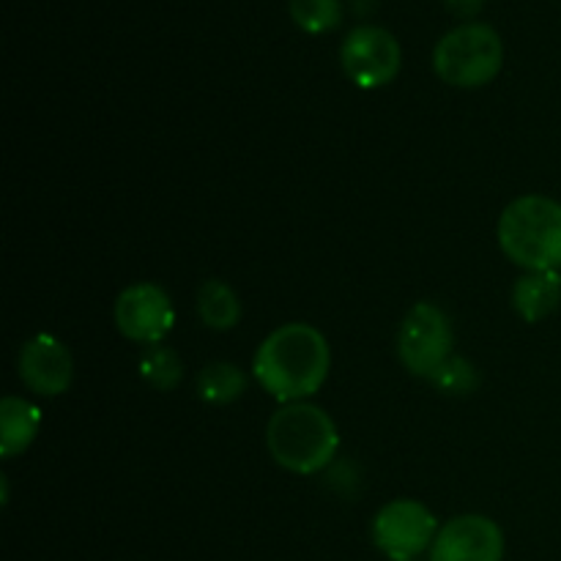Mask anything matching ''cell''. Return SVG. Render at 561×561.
<instances>
[{
	"label": "cell",
	"mask_w": 561,
	"mask_h": 561,
	"mask_svg": "<svg viewBox=\"0 0 561 561\" xmlns=\"http://www.w3.org/2000/svg\"><path fill=\"white\" fill-rule=\"evenodd\" d=\"M504 66V42L488 22H466L433 49V71L453 88H482Z\"/></svg>",
	"instance_id": "4"
},
{
	"label": "cell",
	"mask_w": 561,
	"mask_h": 561,
	"mask_svg": "<svg viewBox=\"0 0 561 561\" xmlns=\"http://www.w3.org/2000/svg\"><path fill=\"white\" fill-rule=\"evenodd\" d=\"M340 64L354 85L376 91V88L389 85L400 75L403 53H400V42L387 27L359 25L343 38Z\"/></svg>",
	"instance_id": "7"
},
{
	"label": "cell",
	"mask_w": 561,
	"mask_h": 561,
	"mask_svg": "<svg viewBox=\"0 0 561 561\" xmlns=\"http://www.w3.org/2000/svg\"><path fill=\"white\" fill-rule=\"evenodd\" d=\"M332 370V348L310 323L277 327L255 351L252 376L279 405L301 403L321 392Z\"/></svg>",
	"instance_id": "1"
},
{
	"label": "cell",
	"mask_w": 561,
	"mask_h": 561,
	"mask_svg": "<svg viewBox=\"0 0 561 561\" xmlns=\"http://www.w3.org/2000/svg\"><path fill=\"white\" fill-rule=\"evenodd\" d=\"M137 370H140L142 381L148 387L159 389V392H170V389H175L184 381V362L175 354V348L164 343L146 345L140 362H137Z\"/></svg>",
	"instance_id": "15"
},
{
	"label": "cell",
	"mask_w": 561,
	"mask_h": 561,
	"mask_svg": "<svg viewBox=\"0 0 561 561\" xmlns=\"http://www.w3.org/2000/svg\"><path fill=\"white\" fill-rule=\"evenodd\" d=\"M266 449L274 463L299 477L321 474L340 449V433L321 405L301 400L285 403L266 425Z\"/></svg>",
	"instance_id": "2"
},
{
	"label": "cell",
	"mask_w": 561,
	"mask_h": 561,
	"mask_svg": "<svg viewBox=\"0 0 561 561\" xmlns=\"http://www.w3.org/2000/svg\"><path fill=\"white\" fill-rule=\"evenodd\" d=\"M118 332L131 343H164L175 327V307L168 290L157 283H135L118 294L113 305Z\"/></svg>",
	"instance_id": "8"
},
{
	"label": "cell",
	"mask_w": 561,
	"mask_h": 561,
	"mask_svg": "<svg viewBox=\"0 0 561 561\" xmlns=\"http://www.w3.org/2000/svg\"><path fill=\"white\" fill-rule=\"evenodd\" d=\"M42 427V409L36 403L16 394H5L0 400V455L5 460L25 453L38 436Z\"/></svg>",
	"instance_id": "11"
},
{
	"label": "cell",
	"mask_w": 561,
	"mask_h": 561,
	"mask_svg": "<svg viewBox=\"0 0 561 561\" xmlns=\"http://www.w3.org/2000/svg\"><path fill=\"white\" fill-rule=\"evenodd\" d=\"M197 316L214 332H230L244 316L239 294L222 279H206L197 288Z\"/></svg>",
	"instance_id": "13"
},
{
	"label": "cell",
	"mask_w": 561,
	"mask_h": 561,
	"mask_svg": "<svg viewBox=\"0 0 561 561\" xmlns=\"http://www.w3.org/2000/svg\"><path fill=\"white\" fill-rule=\"evenodd\" d=\"M444 5L449 9V14L460 16V20H474L482 5H485V0H444Z\"/></svg>",
	"instance_id": "18"
},
{
	"label": "cell",
	"mask_w": 561,
	"mask_h": 561,
	"mask_svg": "<svg viewBox=\"0 0 561 561\" xmlns=\"http://www.w3.org/2000/svg\"><path fill=\"white\" fill-rule=\"evenodd\" d=\"M427 381H431L442 394L458 398V394H471L480 387V373H477V367L471 365L469 359L453 354L431 378H427Z\"/></svg>",
	"instance_id": "17"
},
{
	"label": "cell",
	"mask_w": 561,
	"mask_h": 561,
	"mask_svg": "<svg viewBox=\"0 0 561 561\" xmlns=\"http://www.w3.org/2000/svg\"><path fill=\"white\" fill-rule=\"evenodd\" d=\"M496 239L524 272L561 268V203L548 195H520L502 211Z\"/></svg>",
	"instance_id": "3"
},
{
	"label": "cell",
	"mask_w": 561,
	"mask_h": 561,
	"mask_svg": "<svg viewBox=\"0 0 561 561\" xmlns=\"http://www.w3.org/2000/svg\"><path fill=\"white\" fill-rule=\"evenodd\" d=\"M288 11L307 33H329L343 22V0H290Z\"/></svg>",
	"instance_id": "16"
},
{
	"label": "cell",
	"mask_w": 561,
	"mask_h": 561,
	"mask_svg": "<svg viewBox=\"0 0 561 561\" xmlns=\"http://www.w3.org/2000/svg\"><path fill=\"white\" fill-rule=\"evenodd\" d=\"M247 383H250V378L233 362H208L197 373L195 389L197 398L206 400L208 405H228L247 392Z\"/></svg>",
	"instance_id": "14"
},
{
	"label": "cell",
	"mask_w": 561,
	"mask_h": 561,
	"mask_svg": "<svg viewBox=\"0 0 561 561\" xmlns=\"http://www.w3.org/2000/svg\"><path fill=\"white\" fill-rule=\"evenodd\" d=\"M411 561H416V559H411Z\"/></svg>",
	"instance_id": "19"
},
{
	"label": "cell",
	"mask_w": 561,
	"mask_h": 561,
	"mask_svg": "<svg viewBox=\"0 0 561 561\" xmlns=\"http://www.w3.org/2000/svg\"><path fill=\"white\" fill-rule=\"evenodd\" d=\"M504 531L488 515H458L438 529L431 561H502Z\"/></svg>",
	"instance_id": "10"
},
{
	"label": "cell",
	"mask_w": 561,
	"mask_h": 561,
	"mask_svg": "<svg viewBox=\"0 0 561 561\" xmlns=\"http://www.w3.org/2000/svg\"><path fill=\"white\" fill-rule=\"evenodd\" d=\"M400 362L411 376L431 378L453 356L455 332L447 312L433 301H420L405 312L394 340Z\"/></svg>",
	"instance_id": "5"
},
{
	"label": "cell",
	"mask_w": 561,
	"mask_h": 561,
	"mask_svg": "<svg viewBox=\"0 0 561 561\" xmlns=\"http://www.w3.org/2000/svg\"><path fill=\"white\" fill-rule=\"evenodd\" d=\"M20 381L38 398H58L75 381V356L55 334H36L20 348L16 359Z\"/></svg>",
	"instance_id": "9"
},
{
	"label": "cell",
	"mask_w": 561,
	"mask_h": 561,
	"mask_svg": "<svg viewBox=\"0 0 561 561\" xmlns=\"http://www.w3.org/2000/svg\"><path fill=\"white\" fill-rule=\"evenodd\" d=\"M436 535V515L414 499L387 502L373 518V542L389 561H411L431 551Z\"/></svg>",
	"instance_id": "6"
},
{
	"label": "cell",
	"mask_w": 561,
	"mask_h": 561,
	"mask_svg": "<svg viewBox=\"0 0 561 561\" xmlns=\"http://www.w3.org/2000/svg\"><path fill=\"white\" fill-rule=\"evenodd\" d=\"M561 272H526L513 285V307L526 323H540L559 310Z\"/></svg>",
	"instance_id": "12"
}]
</instances>
